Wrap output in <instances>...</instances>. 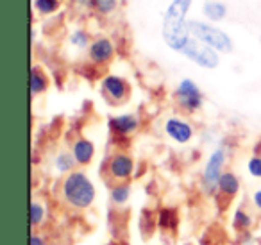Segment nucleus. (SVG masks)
I'll return each mask as SVG.
<instances>
[{
    "label": "nucleus",
    "mask_w": 261,
    "mask_h": 245,
    "mask_svg": "<svg viewBox=\"0 0 261 245\" xmlns=\"http://www.w3.org/2000/svg\"><path fill=\"white\" fill-rule=\"evenodd\" d=\"M77 4H81V6H86V8H93L95 0H77Z\"/></svg>",
    "instance_id": "nucleus-26"
},
{
    "label": "nucleus",
    "mask_w": 261,
    "mask_h": 245,
    "mask_svg": "<svg viewBox=\"0 0 261 245\" xmlns=\"http://www.w3.org/2000/svg\"><path fill=\"white\" fill-rule=\"evenodd\" d=\"M63 201L73 209H88L95 201V186L90 177L79 170L66 174L61 183Z\"/></svg>",
    "instance_id": "nucleus-1"
},
{
    "label": "nucleus",
    "mask_w": 261,
    "mask_h": 245,
    "mask_svg": "<svg viewBox=\"0 0 261 245\" xmlns=\"http://www.w3.org/2000/svg\"><path fill=\"white\" fill-rule=\"evenodd\" d=\"M252 204L261 211V190H256L252 193Z\"/></svg>",
    "instance_id": "nucleus-24"
},
{
    "label": "nucleus",
    "mask_w": 261,
    "mask_h": 245,
    "mask_svg": "<svg viewBox=\"0 0 261 245\" xmlns=\"http://www.w3.org/2000/svg\"><path fill=\"white\" fill-rule=\"evenodd\" d=\"M175 101L185 111L195 113L202 108V91L192 79H182L175 90Z\"/></svg>",
    "instance_id": "nucleus-4"
},
{
    "label": "nucleus",
    "mask_w": 261,
    "mask_h": 245,
    "mask_svg": "<svg viewBox=\"0 0 261 245\" xmlns=\"http://www.w3.org/2000/svg\"><path fill=\"white\" fill-rule=\"evenodd\" d=\"M190 34L197 40H200L202 43L210 45L211 48L220 52H231L232 51V41L224 31H220L218 27H211L207 23L197 22V20H192V22L186 23Z\"/></svg>",
    "instance_id": "nucleus-2"
},
{
    "label": "nucleus",
    "mask_w": 261,
    "mask_h": 245,
    "mask_svg": "<svg viewBox=\"0 0 261 245\" xmlns=\"http://www.w3.org/2000/svg\"><path fill=\"white\" fill-rule=\"evenodd\" d=\"M48 86V81H47V76L43 72H40V68L34 66L31 70V93L33 95H38V93H43Z\"/></svg>",
    "instance_id": "nucleus-15"
},
{
    "label": "nucleus",
    "mask_w": 261,
    "mask_h": 245,
    "mask_svg": "<svg viewBox=\"0 0 261 245\" xmlns=\"http://www.w3.org/2000/svg\"><path fill=\"white\" fill-rule=\"evenodd\" d=\"M75 158L73 154H68V152H61V154L56 158V168L58 172H63V174H70L73 170V165H75Z\"/></svg>",
    "instance_id": "nucleus-16"
},
{
    "label": "nucleus",
    "mask_w": 261,
    "mask_h": 245,
    "mask_svg": "<svg viewBox=\"0 0 261 245\" xmlns=\"http://www.w3.org/2000/svg\"><path fill=\"white\" fill-rule=\"evenodd\" d=\"M204 15L210 20H213V22H220L227 15V8L218 0H210V2L204 4Z\"/></svg>",
    "instance_id": "nucleus-14"
},
{
    "label": "nucleus",
    "mask_w": 261,
    "mask_h": 245,
    "mask_svg": "<svg viewBox=\"0 0 261 245\" xmlns=\"http://www.w3.org/2000/svg\"><path fill=\"white\" fill-rule=\"evenodd\" d=\"M190 6H192V0H172V4L168 6L167 13H165L163 23H167V26H185V18Z\"/></svg>",
    "instance_id": "nucleus-9"
},
{
    "label": "nucleus",
    "mask_w": 261,
    "mask_h": 245,
    "mask_svg": "<svg viewBox=\"0 0 261 245\" xmlns=\"http://www.w3.org/2000/svg\"><path fill=\"white\" fill-rule=\"evenodd\" d=\"M218 190H220V193L232 197L240 190V179L232 172H224L218 179Z\"/></svg>",
    "instance_id": "nucleus-13"
},
{
    "label": "nucleus",
    "mask_w": 261,
    "mask_h": 245,
    "mask_svg": "<svg viewBox=\"0 0 261 245\" xmlns=\"http://www.w3.org/2000/svg\"><path fill=\"white\" fill-rule=\"evenodd\" d=\"M31 245H47V241H45V238L40 236V234H33V236H31Z\"/></svg>",
    "instance_id": "nucleus-25"
},
{
    "label": "nucleus",
    "mask_w": 261,
    "mask_h": 245,
    "mask_svg": "<svg viewBox=\"0 0 261 245\" xmlns=\"http://www.w3.org/2000/svg\"><path fill=\"white\" fill-rule=\"evenodd\" d=\"M232 224H234L236 229L240 231H247L250 227V224H252V220H250V215L247 211H243V209H238V211L234 213V220H232Z\"/></svg>",
    "instance_id": "nucleus-20"
},
{
    "label": "nucleus",
    "mask_w": 261,
    "mask_h": 245,
    "mask_svg": "<svg viewBox=\"0 0 261 245\" xmlns=\"http://www.w3.org/2000/svg\"><path fill=\"white\" fill-rule=\"evenodd\" d=\"M45 222V208L40 202H31V224L33 227H38Z\"/></svg>",
    "instance_id": "nucleus-18"
},
{
    "label": "nucleus",
    "mask_w": 261,
    "mask_h": 245,
    "mask_svg": "<svg viewBox=\"0 0 261 245\" xmlns=\"http://www.w3.org/2000/svg\"><path fill=\"white\" fill-rule=\"evenodd\" d=\"M138 126H140V122L135 115H120V116L109 118V129L116 134H122V136L133 134L138 129Z\"/></svg>",
    "instance_id": "nucleus-11"
},
{
    "label": "nucleus",
    "mask_w": 261,
    "mask_h": 245,
    "mask_svg": "<svg viewBox=\"0 0 261 245\" xmlns=\"http://www.w3.org/2000/svg\"><path fill=\"white\" fill-rule=\"evenodd\" d=\"M34 6L41 15H52L59 8V0H34Z\"/></svg>",
    "instance_id": "nucleus-21"
},
{
    "label": "nucleus",
    "mask_w": 261,
    "mask_h": 245,
    "mask_svg": "<svg viewBox=\"0 0 261 245\" xmlns=\"http://www.w3.org/2000/svg\"><path fill=\"white\" fill-rule=\"evenodd\" d=\"M70 43L73 45V47L77 48H86L88 45H90V36H88L86 31H73L72 34H70Z\"/></svg>",
    "instance_id": "nucleus-19"
},
{
    "label": "nucleus",
    "mask_w": 261,
    "mask_h": 245,
    "mask_svg": "<svg viewBox=\"0 0 261 245\" xmlns=\"http://www.w3.org/2000/svg\"><path fill=\"white\" fill-rule=\"evenodd\" d=\"M182 56H186L188 59H192L193 63H197L199 66H202V68H217L218 66V54L215 48H211L210 45L202 43L200 40H197V38H190L188 43L185 45V47L181 48Z\"/></svg>",
    "instance_id": "nucleus-3"
},
{
    "label": "nucleus",
    "mask_w": 261,
    "mask_h": 245,
    "mask_svg": "<svg viewBox=\"0 0 261 245\" xmlns=\"http://www.w3.org/2000/svg\"><path fill=\"white\" fill-rule=\"evenodd\" d=\"M224 163H225V151L222 147H218L213 154L210 156L206 163V168H204L202 174V184L207 191H213L215 188H218V179L224 172Z\"/></svg>",
    "instance_id": "nucleus-5"
},
{
    "label": "nucleus",
    "mask_w": 261,
    "mask_h": 245,
    "mask_svg": "<svg viewBox=\"0 0 261 245\" xmlns=\"http://www.w3.org/2000/svg\"><path fill=\"white\" fill-rule=\"evenodd\" d=\"M113 54H115V47L108 38H98L90 45V59L98 65L111 61Z\"/></svg>",
    "instance_id": "nucleus-10"
},
{
    "label": "nucleus",
    "mask_w": 261,
    "mask_h": 245,
    "mask_svg": "<svg viewBox=\"0 0 261 245\" xmlns=\"http://www.w3.org/2000/svg\"><path fill=\"white\" fill-rule=\"evenodd\" d=\"M129 195H130L129 184H116V186L111 188V201L115 204H125Z\"/></svg>",
    "instance_id": "nucleus-17"
},
{
    "label": "nucleus",
    "mask_w": 261,
    "mask_h": 245,
    "mask_svg": "<svg viewBox=\"0 0 261 245\" xmlns=\"http://www.w3.org/2000/svg\"><path fill=\"white\" fill-rule=\"evenodd\" d=\"M257 151H259V156H261V143H259V149H257Z\"/></svg>",
    "instance_id": "nucleus-27"
},
{
    "label": "nucleus",
    "mask_w": 261,
    "mask_h": 245,
    "mask_svg": "<svg viewBox=\"0 0 261 245\" xmlns=\"http://www.w3.org/2000/svg\"><path fill=\"white\" fill-rule=\"evenodd\" d=\"M72 154H73V158H75L77 165H88L95 156V147L90 140H86V138H79V140L73 141Z\"/></svg>",
    "instance_id": "nucleus-12"
},
{
    "label": "nucleus",
    "mask_w": 261,
    "mask_h": 245,
    "mask_svg": "<svg viewBox=\"0 0 261 245\" xmlns=\"http://www.w3.org/2000/svg\"><path fill=\"white\" fill-rule=\"evenodd\" d=\"M102 93L113 104H120L129 97V84L118 76H108L102 81Z\"/></svg>",
    "instance_id": "nucleus-6"
},
{
    "label": "nucleus",
    "mask_w": 261,
    "mask_h": 245,
    "mask_svg": "<svg viewBox=\"0 0 261 245\" xmlns=\"http://www.w3.org/2000/svg\"><path fill=\"white\" fill-rule=\"evenodd\" d=\"M108 170L111 174V177H115V179H129L133 176V170H135V161H133L130 156L123 154V152H116V154H113L109 158Z\"/></svg>",
    "instance_id": "nucleus-7"
},
{
    "label": "nucleus",
    "mask_w": 261,
    "mask_h": 245,
    "mask_svg": "<svg viewBox=\"0 0 261 245\" xmlns=\"http://www.w3.org/2000/svg\"><path fill=\"white\" fill-rule=\"evenodd\" d=\"M165 133L177 143H188L193 138V127L181 118H168L165 122Z\"/></svg>",
    "instance_id": "nucleus-8"
},
{
    "label": "nucleus",
    "mask_w": 261,
    "mask_h": 245,
    "mask_svg": "<svg viewBox=\"0 0 261 245\" xmlns=\"http://www.w3.org/2000/svg\"><path fill=\"white\" fill-rule=\"evenodd\" d=\"M116 4H118L116 0H95L93 8L102 15H109V13H113L116 9Z\"/></svg>",
    "instance_id": "nucleus-22"
},
{
    "label": "nucleus",
    "mask_w": 261,
    "mask_h": 245,
    "mask_svg": "<svg viewBox=\"0 0 261 245\" xmlns=\"http://www.w3.org/2000/svg\"><path fill=\"white\" fill-rule=\"evenodd\" d=\"M247 170L252 177H261V156H252L247 163Z\"/></svg>",
    "instance_id": "nucleus-23"
}]
</instances>
